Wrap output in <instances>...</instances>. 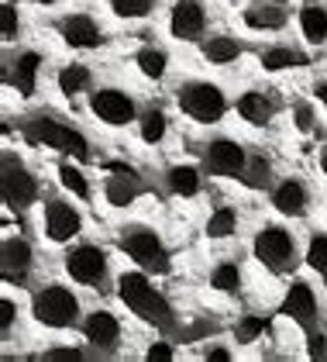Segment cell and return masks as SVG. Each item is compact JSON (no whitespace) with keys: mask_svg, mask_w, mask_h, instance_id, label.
<instances>
[{"mask_svg":"<svg viewBox=\"0 0 327 362\" xmlns=\"http://www.w3.org/2000/svg\"><path fill=\"white\" fill-rule=\"evenodd\" d=\"M210 286L224 293V297H231V293H238L242 290V269H238V262H218L214 266V273H210Z\"/></svg>","mask_w":327,"mask_h":362,"instance_id":"d6a6232c","label":"cell"},{"mask_svg":"<svg viewBox=\"0 0 327 362\" xmlns=\"http://www.w3.org/2000/svg\"><path fill=\"white\" fill-rule=\"evenodd\" d=\"M28 135L45 145V148H55V152H66L73 159H90V141L83 139L80 132L66 121H59L52 114H35L28 117Z\"/></svg>","mask_w":327,"mask_h":362,"instance_id":"277c9868","label":"cell"},{"mask_svg":"<svg viewBox=\"0 0 327 362\" xmlns=\"http://www.w3.org/2000/svg\"><path fill=\"white\" fill-rule=\"evenodd\" d=\"M275 97L269 90H258V86H248L238 93V100H234V111L238 117L245 121V124H255V128H262V124H269L275 117Z\"/></svg>","mask_w":327,"mask_h":362,"instance_id":"ac0fdd59","label":"cell"},{"mask_svg":"<svg viewBox=\"0 0 327 362\" xmlns=\"http://www.w3.org/2000/svg\"><path fill=\"white\" fill-rule=\"evenodd\" d=\"M314 97H317V104L327 111V80H317V83H314Z\"/></svg>","mask_w":327,"mask_h":362,"instance_id":"60d3db41","label":"cell"},{"mask_svg":"<svg viewBox=\"0 0 327 362\" xmlns=\"http://www.w3.org/2000/svg\"><path fill=\"white\" fill-rule=\"evenodd\" d=\"M138 135L145 145H162L165 135H169V117H165L162 107H145L138 114Z\"/></svg>","mask_w":327,"mask_h":362,"instance_id":"4316f807","label":"cell"},{"mask_svg":"<svg viewBox=\"0 0 327 362\" xmlns=\"http://www.w3.org/2000/svg\"><path fill=\"white\" fill-rule=\"evenodd\" d=\"M310 204H314L310 187L303 183L300 176H286V180L275 183L273 207L283 214V218H307V214H310Z\"/></svg>","mask_w":327,"mask_h":362,"instance_id":"e0dca14e","label":"cell"},{"mask_svg":"<svg viewBox=\"0 0 327 362\" xmlns=\"http://www.w3.org/2000/svg\"><path fill=\"white\" fill-rule=\"evenodd\" d=\"M21 38H25L21 11H18L14 0H4V7H0V42H4V49L11 52L14 45H21Z\"/></svg>","mask_w":327,"mask_h":362,"instance_id":"83f0119b","label":"cell"},{"mask_svg":"<svg viewBox=\"0 0 327 362\" xmlns=\"http://www.w3.org/2000/svg\"><path fill=\"white\" fill-rule=\"evenodd\" d=\"M59 180H62V187L76 197V200H90V197H93L90 180H86V176H83V169L73 166V163H62V166H59Z\"/></svg>","mask_w":327,"mask_h":362,"instance_id":"836d02e7","label":"cell"},{"mask_svg":"<svg viewBox=\"0 0 327 362\" xmlns=\"http://www.w3.org/2000/svg\"><path fill=\"white\" fill-rule=\"evenodd\" d=\"M203 231H207V238H214V242L231 238V235L238 231V211H234V207H218V211H210Z\"/></svg>","mask_w":327,"mask_h":362,"instance_id":"f546056e","label":"cell"},{"mask_svg":"<svg viewBox=\"0 0 327 362\" xmlns=\"http://www.w3.org/2000/svg\"><path fill=\"white\" fill-rule=\"evenodd\" d=\"M83 334L90 345H97L100 352H114L124 338V328H121V317L114 310H104V307H93L90 314H83Z\"/></svg>","mask_w":327,"mask_h":362,"instance_id":"9a60e30c","label":"cell"},{"mask_svg":"<svg viewBox=\"0 0 327 362\" xmlns=\"http://www.w3.org/2000/svg\"><path fill=\"white\" fill-rule=\"evenodd\" d=\"M172 356H176V352H172V349H169V345H165V341H155V345H148V352H145V359H172Z\"/></svg>","mask_w":327,"mask_h":362,"instance_id":"ab89813d","label":"cell"},{"mask_svg":"<svg viewBox=\"0 0 327 362\" xmlns=\"http://www.w3.org/2000/svg\"><path fill=\"white\" fill-rule=\"evenodd\" d=\"M117 297L135 317L155 325V328H172V307L162 297V290H155V283L141 273H121L117 276Z\"/></svg>","mask_w":327,"mask_h":362,"instance_id":"7a4b0ae2","label":"cell"},{"mask_svg":"<svg viewBox=\"0 0 327 362\" xmlns=\"http://www.w3.org/2000/svg\"><path fill=\"white\" fill-rule=\"evenodd\" d=\"M83 352L80 349H73V345H66V349H45L42 352V359H80Z\"/></svg>","mask_w":327,"mask_h":362,"instance_id":"f35d334b","label":"cell"},{"mask_svg":"<svg viewBox=\"0 0 327 362\" xmlns=\"http://www.w3.org/2000/svg\"><path fill=\"white\" fill-rule=\"evenodd\" d=\"M18 304H14V297L11 293H4V300H0V338L4 341H11V332H14V321H18Z\"/></svg>","mask_w":327,"mask_h":362,"instance_id":"d590c367","label":"cell"},{"mask_svg":"<svg viewBox=\"0 0 327 362\" xmlns=\"http://www.w3.org/2000/svg\"><path fill=\"white\" fill-rule=\"evenodd\" d=\"M258 62L266 73H283V69H293V66H307V56H303L297 45H283V42H273L258 52Z\"/></svg>","mask_w":327,"mask_h":362,"instance_id":"d4e9b609","label":"cell"},{"mask_svg":"<svg viewBox=\"0 0 327 362\" xmlns=\"http://www.w3.org/2000/svg\"><path fill=\"white\" fill-rule=\"evenodd\" d=\"M0 187H4V204H7L11 211H28V207L42 197L38 176H35L21 159H14V156L4 159V180H0Z\"/></svg>","mask_w":327,"mask_h":362,"instance_id":"8fae6325","label":"cell"},{"mask_svg":"<svg viewBox=\"0 0 327 362\" xmlns=\"http://www.w3.org/2000/svg\"><path fill=\"white\" fill-rule=\"evenodd\" d=\"M38 266V252L28 238H14L7 235L4 238V249H0V269H4V279L7 283H25Z\"/></svg>","mask_w":327,"mask_h":362,"instance_id":"5bb4252c","label":"cell"},{"mask_svg":"<svg viewBox=\"0 0 327 362\" xmlns=\"http://www.w3.org/2000/svg\"><path fill=\"white\" fill-rule=\"evenodd\" d=\"M31 317L42 328H52V332L76 328V325H83L80 293L66 283H42L31 297Z\"/></svg>","mask_w":327,"mask_h":362,"instance_id":"6da1fadb","label":"cell"},{"mask_svg":"<svg viewBox=\"0 0 327 362\" xmlns=\"http://www.w3.org/2000/svg\"><path fill=\"white\" fill-rule=\"evenodd\" d=\"M59 38L73 49V52H93L104 45V25L93 11H69L55 21Z\"/></svg>","mask_w":327,"mask_h":362,"instance_id":"9c48e42d","label":"cell"},{"mask_svg":"<svg viewBox=\"0 0 327 362\" xmlns=\"http://www.w3.org/2000/svg\"><path fill=\"white\" fill-rule=\"evenodd\" d=\"M42 52L38 49H18V59L7 62V80L21 97H31L38 90V73H42Z\"/></svg>","mask_w":327,"mask_h":362,"instance_id":"d6986e66","label":"cell"},{"mask_svg":"<svg viewBox=\"0 0 327 362\" xmlns=\"http://www.w3.org/2000/svg\"><path fill=\"white\" fill-rule=\"evenodd\" d=\"M165 183L176 197H193L200 190V173H196V166H172L165 173Z\"/></svg>","mask_w":327,"mask_h":362,"instance_id":"4dcf8cb0","label":"cell"},{"mask_svg":"<svg viewBox=\"0 0 327 362\" xmlns=\"http://www.w3.org/2000/svg\"><path fill=\"white\" fill-rule=\"evenodd\" d=\"M55 86H59L62 97H80L86 90H93V66H86V62H66L55 73Z\"/></svg>","mask_w":327,"mask_h":362,"instance_id":"603a6c76","label":"cell"},{"mask_svg":"<svg viewBox=\"0 0 327 362\" xmlns=\"http://www.w3.org/2000/svg\"><path fill=\"white\" fill-rule=\"evenodd\" d=\"M262 332H266V317H255V314H251V317H242V321H238L234 338H238V345H251Z\"/></svg>","mask_w":327,"mask_h":362,"instance_id":"e575fe53","label":"cell"},{"mask_svg":"<svg viewBox=\"0 0 327 362\" xmlns=\"http://www.w3.org/2000/svg\"><path fill=\"white\" fill-rule=\"evenodd\" d=\"M66 276L80 286H93V290H107L110 283V262L107 252L100 245H76L66 252Z\"/></svg>","mask_w":327,"mask_h":362,"instance_id":"ba28073f","label":"cell"},{"mask_svg":"<svg viewBox=\"0 0 327 362\" xmlns=\"http://www.w3.org/2000/svg\"><path fill=\"white\" fill-rule=\"evenodd\" d=\"M107 7L117 21H145L155 14L159 0H107Z\"/></svg>","mask_w":327,"mask_h":362,"instance_id":"f1b7e54d","label":"cell"},{"mask_svg":"<svg viewBox=\"0 0 327 362\" xmlns=\"http://www.w3.org/2000/svg\"><path fill=\"white\" fill-rule=\"evenodd\" d=\"M90 114L104 128H128V124H138V97L124 86H93Z\"/></svg>","mask_w":327,"mask_h":362,"instance_id":"5b68a950","label":"cell"},{"mask_svg":"<svg viewBox=\"0 0 327 362\" xmlns=\"http://www.w3.org/2000/svg\"><path fill=\"white\" fill-rule=\"evenodd\" d=\"M121 249L148 273H165L169 269V252H165L162 235L155 228H145V224L121 228Z\"/></svg>","mask_w":327,"mask_h":362,"instance_id":"52a82bcc","label":"cell"},{"mask_svg":"<svg viewBox=\"0 0 327 362\" xmlns=\"http://www.w3.org/2000/svg\"><path fill=\"white\" fill-rule=\"evenodd\" d=\"M245 28L258 31V35H279L290 28V11L273 0H258L245 11Z\"/></svg>","mask_w":327,"mask_h":362,"instance_id":"ffe728a7","label":"cell"},{"mask_svg":"<svg viewBox=\"0 0 327 362\" xmlns=\"http://www.w3.org/2000/svg\"><path fill=\"white\" fill-rule=\"evenodd\" d=\"M251 252H255V259H258L266 269H273V273L293 269V266H297V255H300L293 231L283 228V224L258 228V235H255V242H251Z\"/></svg>","mask_w":327,"mask_h":362,"instance_id":"8992f818","label":"cell"},{"mask_svg":"<svg viewBox=\"0 0 327 362\" xmlns=\"http://www.w3.org/2000/svg\"><path fill=\"white\" fill-rule=\"evenodd\" d=\"M303 262H307L321 279H327V231H310Z\"/></svg>","mask_w":327,"mask_h":362,"instance_id":"1f68e13d","label":"cell"},{"mask_svg":"<svg viewBox=\"0 0 327 362\" xmlns=\"http://www.w3.org/2000/svg\"><path fill=\"white\" fill-rule=\"evenodd\" d=\"M176 107L196 124H218L227 114V97L210 80H183L176 86Z\"/></svg>","mask_w":327,"mask_h":362,"instance_id":"3957f363","label":"cell"},{"mask_svg":"<svg viewBox=\"0 0 327 362\" xmlns=\"http://www.w3.org/2000/svg\"><path fill=\"white\" fill-rule=\"evenodd\" d=\"M200 56L207 59L210 66H234L238 59L245 56V45L234 35H207L200 42Z\"/></svg>","mask_w":327,"mask_h":362,"instance_id":"7402d4cb","label":"cell"},{"mask_svg":"<svg viewBox=\"0 0 327 362\" xmlns=\"http://www.w3.org/2000/svg\"><path fill=\"white\" fill-rule=\"evenodd\" d=\"M297 121H300V132H310V124H314V114L307 111V107H297Z\"/></svg>","mask_w":327,"mask_h":362,"instance_id":"b9f144b4","label":"cell"},{"mask_svg":"<svg viewBox=\"0 0 327 362\" xmlns=\"http://www.w3.org/2000/svg\"><path fill=\"white\" fill-rule=\"evenodd\" d=\"M203 359H218V362H227V359H231V349H224L220 341H207V349H203Z\"/></svg>","mask_w":327,"mask_h":362,"instance_id":"74e56055","label":"cell"},{"mask_svg":"<svg viewBox=\"0 0 327 362\" xmlns=\"http://www.w3.org/2000/svg\"><path fill=\"white\" fill-rule=\"evenodd\" d=\"M25 4H35V7H55L59 0H25Z\"/></svg>","mask_w":327,"mask_h":362,"instance_id":"7bdbcfd3","label":"cell"},{"mask_svg":"<svg viewBox=\"0 0 327 362\" xmlns=\"http://www.w3.org/2000/svg\"><path fill=\"white\" fill-rule=\"evenodd\" d=\"M210 28V7L207 0H172L169 7V35L176 42H203Z\"/></svg>","mask_w":327,"mask_h":362,"instance_id":"30bf717a","label":"cell"},{"mask_svg":"<svg viewBox=\"0 0 327 362\" xmlns=\"http://www.w3.org/2000/svg\"><path fill=\"white\" fill-rule=\"evenodd\" d=\"M283 314H286L290 321H297L300 328L314 332V325H317V317H321V304H317L314 286L297 279V283L286 290V297H283Z\"/></svg>","mask_w":327,"mask_h":362,"instance_id":"2e32d148","label":"cell"},{"mask_svg":"<svg viewBox=\"0 0 327 362\" xmlns=\"http://www.w3.org/2000/svg\"><path fill=\"white\" fill-rule=\"evenodd\" d=\"M321 173H324V176H327V148H324V152H321Z\"/></svg>","mask_w":327,"mask_h":362,"instance_id":"ee69618b","label":"cell"},{"mask_svg":"<svg viewBox=\"0 0 327 362\" xmlns=\"http://www.w3.org/2000/svg\"><path fill=\"white\" fill-rule=\"evenodd\" d=\"M203 166L210 169L214 176H238V180H245L251 159H248V152H245L242 141L210 139L203 145Z\"/></svg>","mask_w":327,"mask_h":362,"instance_id":"4fadbf2b","label":"cell"},{"mask_svg":"<svg viewBox=\"0 0 327 362\" xmlns=\"http://www.w3.org/2000/svg\"><path fill=\"white\" fill-rule=\"evenodd\" d=\"M80 231H83L80 207H73L69 200H59V197L42 204V235L52 245H69Z\"/></svg>","mask_w":327,"mask_h":362,"instance_id":"7c38bea8","label":"cell"},{"mask_svg":"<svg viewBox=\"0 0 327 362\" xmlns=\"http://www.w3.org/2000/svg\"><path fill=\"white\" fill-rule=\"evenodd\" d=\"M135 69L148 80H165L169 76V52L162 45H145L135 52Z\"/></svg>","mask_w":327,"mask_h":362,"instance_id":"484cf974","label":"cell"},{"mask_svg":"<svg viewBox=\"0 0 327 362\" xmlns=\"http://www.w3.org/2000/svg\"><path fill=\"white\" fill-rule=\"evenodd\" d=\"M310 349H307V356L310 359H327V338L317 332H310V341H307Z\"/></svg>","mask_w":327,"mask_h":362,"instance_id":"8d00e7d4","label":"cell"},{"mask_svg":"<svg viewBox=\"0 0 327 362\" xmlns=\"http://www.w3.org/2000/svg\"><path fill=\"white\" fill-rule=\"evenodd\" d=\"M297 28L307 45H324L327 42V4L321 0H303L297 11Z\"/></svg>","mask_w":327,"mask_h":362,"instance_id":"44dd1931","label":"cell"},{"mask_svg":"<svg viewBox=\"0 0 327 362\" xmlns=\"http://www.w3.org/2000/svg\"><path fill=\"white\" fill-rule=\"evenodd\" d=\"M104 197H107L110 207H128L138 197V176L128 173L124 166H114V173H110L107 183H104Z\"/></svg>","mask_w":327,"mask_h":362,"instance_id":"cb8c5ba5","label":"cell"}]
</instances>
